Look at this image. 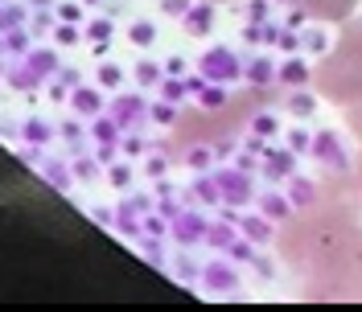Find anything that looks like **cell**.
Returning a JSON list of instances; mask_svg holds the SVG:
<instances>
[{
	"mask_svg": "<svg viewBox=\"0 0 362 312\" xmlns=\"http://www.w3.org/2000/svg\"><path fill=\"white\" fill-rule=\"evenodd\" d=\"M313 87L321 99H329L338 107H350L362 99V17L341 21L334 49L313 70Z\"/></svg>",
	"mask_w": 362,
	"mask_h": 312,
	"instance_id": "1",
	"label": "cell"
},
{
	"mask_svg": "<svg viewBox=\"0 0 362 312\" xmlns=\"http://www.w3.org/2000/svg\"><path fill=\"white\" fill-rule=\"evenodd\" d=\"M280 4H288L293 13L313 17V21H350L358 8V0H280Z\"/></svg>",
	"mask_w": 362,
	"mask_h": 312,
	"instance_id": "2",
	"label": "cell"
},
{
	"mask_svg": "<svg viewBox=\"0 0 362 312\" xmlns=\"http://www.w3.org/2000/svg\"><path fill=\"white\" fill-rule=\"evenodd\" d=\"M341 112H346V128H350L354 144H358V185H362V99L350 103V107H341Z\"/></svg>",
	"mask_w": 362,
	"mask_h": 312,
	"instance_id": "3",
	"label": "cell"
},
{
	"mask_svg": "<svg viewBox=\"0 0 362 312\" xmlns=\"http://www.w3.org/2000/svg\"><path fill=\"white\" fill-rule=\"evenodd\" d=\"M206 4H223V0H206Z\"/></svg>",
	"mask_w": 362,
	"mask_h": 312,
	"instance_id": "4",
	"label": "cell"
}]
</instances>
